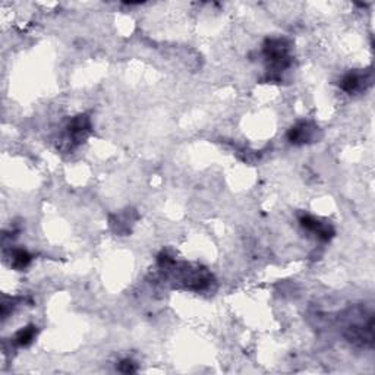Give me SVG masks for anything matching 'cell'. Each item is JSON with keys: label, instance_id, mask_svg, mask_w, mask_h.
Here are the masks:
<instances>
[{"label": "cell", "instance_id": "obj_1", "mask_svg": "<svg viewBox=\"0 0 375 375\" xmlns=\"http://www.w3.org/2000/svg\"><path fill=\"white\" fill-rule=\"evenodd\" d=\"M312 132H314V128H311L309 123L300 122L289 131L287 138L292 144H305L312 138Z\"/></svg>", "mask_w": 375, "mask_h": 375}, {"label": "cell", "instance_id": "obj_2", "mask_svg": "<svg viewBox=\"0 0 375 375\" xmlns=\"http://www.w3.org/2000/svg\"><path fill=\"white\" fill-rule=\"evenodd\" d=\"M365 85V77L358 74H349L342 80V88L348 93H356L361 91Z\"/></svg>", "mask_w": 375, "mask_h": 375}, {"label": "cell", "instance_id": "obj_3", "mask_svg": "<svg viewBox=\"0 0 375 375\" xmlns=\"http://www.w3.org/2000/svg\"><path fill=\"white\" fill-rule=\"evenodd\" d=\"M29 261H31V257H29V254H28L27 251H24V249H16V251H13V254H12V261H10V264H12V267L13 268L22 270V268H25L28 264H29Z\"/></svg>", "mask_w": 375, "mask_h": 375}, {"label": "cell", "instance_id": "obj_4", "mask_svg": "<svg viewBox=\"0 0 375 375\" xmlns=\"http://www.w3.org/2000/svg\"><path fill=\"white\" fill-rule=\"evenodd\" d=\"M34 337H35V327H25L21 331H18L15 340L21 346H28L34 340Z\"/></svg>", "mask_w": 375, "mask_h": 375}, {"label": "cell", "instance_id": "obj_5", "mask_svg": "<svg viewBox=\"0 0 375 375\" xmlns=\"http://www.w3.org/2000/svg\"><path fill=\"white\" fill-rule=\"evenodd\" d=\"M119 370H120L122 373L128 374V373H134L135 370H136V367H135V364L132 361L125 359V361H122V362L119 364Z\"/></svg>", "mask_w": 375, "mask_h": 375}]
</instances>
